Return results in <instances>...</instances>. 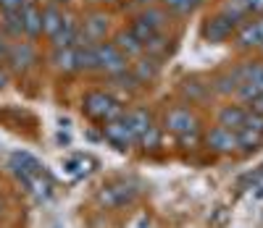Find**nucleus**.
<instances>
[{"label":"nucleus","instance_id":"f257e3e1","mask_svg":"<svg viewBox=\"0 0 263 228\" xmlns=\"http://www.w3.org/2000/svg\"><path fill=\"white\" fill-rule=\"evenodd\" d=\"M79 110L87 121H92L95 126H103L108 121H116L124 116L126 105L111 92V89H100V87H92L82 95V102H79Z\"/></svg>","mask_w":263,"mask_h":228},{"label":"nucleus","instance_id":"f03ea898","mask_svg":"<svg viewBox=\"0 0 263 228\" xmlns=\"http://www.w3.org/2000/svg\"><path fill=\"white\" fill-rule=\"evenodd\" d=\"M142 189L137 181H126V178H111L95 192V202L103 210H124L132 208L140 199Z\"/></svg>","mask_w":263,"mask_h":228},{"label":"nucleus","instance_id":"7ed1b4c3","mask_svg":"<svg viewBox=\"0 0 263 228\" xmlns=\"http://www.w3.org/2000/svg\"><path fill=\"white\" fill-rule=\"evenodd\" d=\"M171 21H174V16L161 3H153V6H145V8H137L135 13H129L126 27L145 42L147 37H153L156 32L171 29Z\"/></svg>","mask_w":263,"mask_h":228},{"label":"nucleus","instance_id":"20e7f679","mask_svg":"<svg viewBox=\"0 0 263 228\" xmlns=\"http://www.w3.org/2000/svg\"><path fill=\"white\" fill-rule=\"evenodd\" d=\"M158 123L171 136H182V134H190V131H203L200 113H197V108H192L187 102H177V105L166 108Z\"/></svg>","mask_w":263,"mask_h":228},{"label":"nucleus","instance_id":"39448f33","mask_svg":"<svg viewBox=\"0 0 263 228\" xmlns=\"http://www.w3.org/2000/svg\"><path fill=\"white\" fill-rule=\"evenodd\" d=\"M203 150L211 152L213 157H232V155H237L239 152L237 131L213 121L208 129H203Z\"/></svg>","mask_w":263,"mask_h":228},{"label":"nucleus","instance_id":"423d86ee","mask_svg":"<svg viewBox=\"0 0 263 228\" xmlns=\"http://www.w3.org/2000/svg\"><path fill=\"white\" fill-rule=\"evenodd\" d=\"M79 32L90 42H105L114 34V16L105 11V6H95L79 16Z\"/></svg>","mask_w":263,"mask_h":228},{"label":"nucleus","instance_id":"0eeeda50","mask_svg":"<svg viewBox=\"0 0 263 228\" xmlns=\"http://www.w3.org/2000/svg\"><path fill=\"white\" fill-rule=\"evenodd\" d=\"M126 68H129V60L119 53V48L111 39L95 42V74L108 79V76H116V74L126 71Z\"/></svg>","mask_w":263,"mask_h":228},{"label":"nucleus","instance_id":"6e6552de","mask_svg":"<svg viewBox=\"0 0 263 228\" xmlns=\"http://www.w3.org/2000/svg\"><path fill=\"white\" fill-rule=\"evenodd\" d=\"M232 45H234L239 53H245V55L258 53L260 45H263V16H250V18H245L242 24L234 29Z\"/></svg>","mask_w":263,"mask_h":228},{"label":"nucleus","instance_id":"1a4fd4ad","mask_svg":"<svg viewBox=\"0 0 263 228\" xmlns=\"http://www.w3.org/2000/svg\"><path fill=\"white\" fill-rule=\"evenodd\" d=\"M34 63H37V45L32 39H13L8 45L3 66L11 74H27Z\"/></svg>","mask_w":263,"mask_h":228},{"label":"nucleus","instance_id":"9d476101","mask_svg":"<svg viewBox=\"0 0 263 228\" xmlns=\"http://www.w3.org/2000/svg\"><path fill=\"white\" fill-rule=\"evenodd\" d=\"M98 129L103 134V142L108 147H114L116 152H132V150H137V136H135V131L129 129V123L124 121V116L116 118V121H108V123H103Z\"/></svg>","mask_w":263,"mask_h":228},{"label":"nucleus","instance_id":"9b49d317","mask_svg":"<svg viewBox=\"0 0 263 228\" xmlns=\"http://www.w3.org/2000/svg\"><path fill=\"white\" fill-rule=\"evenodd\" d=\"M177 92H179L182 102H187V105H192V108H205V105H211V102L216 100L213 92H211L208 79H205V76H197V74L184 76V79L179 81V87H177Z\"/></svg>","mask_w":263,"mask_h":228},{"label":"nucleus","instance_id":"f8f14e48","mask_svg":"<svg viewBox=\"0 0 263 228\" xmlns=\"http://www.w3.org/2000/svg\"><path fill=\"white\" fill-rule=\"evenodd\" d=\"M234 29H237L234 21H229L227 16H221L218 11H213L211 16H205V21L200 24V37H203V42H208V45H227V42H232Z\"/></svg>","mask_w":263,"mask_h":228},{"label":"nucleus","instance_id":"ddd939ff","mask_svg":"<svg viewBox=\"0 0 263 228\" xmlns=\"http://www.w3.org/2000/svg\"><path fill=\"white\" fill-rule=\"evenodd\" d=\"M8 168H11V173L18 178V184H24V189H27V184H29L34 176L45 173V165H42V160H40V157H34L32 152H27V150L11 152Z\"/></svg>","mask_w":263,"mask_h":228},{"label":"nucleus","instance_id":"4468645a","mask_svg":"<svg viewBox=\"0 0 263 228\" xmlns=\"http://www.w3.org/2000/svg\"><path fill=\"white\" fill-rule=\"evenodd\" d=\"M174 50H177V34H171V29L156 32L153 37L145 39V55L156 58V60H161V63H166V60L174 55Z\"/></svg>","mask_w":263,"mask_h":228},{"label":"nucleus","instance_id":"2eb2a0df","mask_svg":"<svg viewBox=\"0 0 263 228\" xmlns=\"http://www.w3.org/2000/svg\"><path fill=\"white\" fill-rule=\"evenodd\" d=\"M129 68H132V74L137 76V81L147 89V87H153L158 79H161V71H163V63L161 60H156V58H150V55H140V58H135L129 63Z\"/></svg>","mask_w":263,"mask_h":228},{"label":"nucleus","instance_id":"dca6fc26","mask_svg":"<svg viewBox=\"0 0 263 228\" xmlns=\"http://www.w3.org/2000/svg\"><path fill=\"white\" fill-rule=\"evenodd\" d=\"M111 42L116 45V48H119V53H121V55H124L129 63L135 60V58H140V55L145 53V42H142V39H140L135 32H132L126 24L111 34Z\"/></svg>","mask_w":263,"mask_h":228},{"label":"nucleus","instance_id":"f3484780","mask_svg":"<svg viewBox=\"0 0 263 228\" xmlns=\"http://www.w3.org/2000/svg\"><path fill=\"white\" fill-rule=\"evenodd\" d=\"M245 118H248V108L242 105V102H232V100H227L224 105H218L216 108V123H221V126H227V129H234V131H239L245 126Z\"/></svg>","mask_w":263,"mask_h":228},{"label":"nucleus","instance_id":"a211bd4d","mask_svg":"<svg viewBox=\"0 0 263 228\" xmlns=\"http://www.w3.org/2000/svg\"><path fill=\"white\" fill-rule=\"evenodd\" d=\"M208 84H211L213 97H218V100H232L234 92H237V87H239V81H237V76H234L232 68H224V71L211 74V76H208Z\"/></svg>","mask_w":263,"mask_h":228},{"label":"nucleus","instance_id":"6ab92c4d","mask_svg":"<svg viewBox=\"0 0 263 228\" xmlns=\"http://www.w3.org/2000/svg\"><path fill=\"white\" fill-rule=\"evenodd\" d=\"M124 121L129 123V129L135 131V136L140 139V136L156 123V116H153V110L147 105H132V108L124 110Z\"/></svg>","mask_w":263,"mask_h":228},{"label":"nucleus","instance_id":"aec40b11","mask_svg":"<svg viewBox=\"0 0 263 228\" xmlns=\"http://www.w3.org/2000/svg\"><path fill=\"white\" fill-rule=\"evenodd\" d=\"M21 24H24V37L37 42L42 37V6L37 3H27L21 8Z\"/></svg>","mask_w":263,"mask_h":228},{"label":"nucleus","instance_id":"412c9836","mask_svg":"<svg viewBox=\"0 0 263 228\" xmlns=\"http://www.w3.org/2000/svg\"><path fill=\"white\" fill-rule=\"evenodd\" d=\"M66 13H69V11H66L63 6H55V3H45V6H42V37L53 39L58 34V29L63 27Z\"/></svg>","mask_w":263,"mask_h":228},{"label":"nucleus","instance_id":"4be33fe9","mask_svg":"<svg viewBox=\"0 0 263 228\" xmlns=\"http://www.w3.org/2000/svg\"><path fill=\"white\" fill-rule=\"evenodd\" d=\"M77 37H79V18L74 13H66V21H63V27L58 29V34L50 42V48L61 50V48H74L77 45Z\"/></svg>","mask_w":263,"mask_h":228},{"label":"nucleus","instance_id":"5701e85b","mask_svg":"<svg viewBox=\"0 0 263 228\" xmlns=\"http://www.w3.org/2000/svg\"><path fill=\"white\" fill-rule=\"evenodd\" d=\"M163 136H166V131L161 129V123L156 121V123H153L142 136H140V139H137V150L142 152V155H156V152H161L163 150Z\"/></svg>","mask_w":263,"mask_h":228},{"label":"nucleus","instance_id":"b1692460","mask_svg":"<svg viewBox=\"0 0 263 228\" xmlns=\"http://www.w3.org/2000/svg\"><path fill=\"white\" fill-rule=\"evenodd\" d=\"M237 144H239V152H237L239 157H250V155H255V152L263 150V136L258 131L242 126V129L237 131Z\"/></svg>","mask_w":263,"mask_h":228},{"label":"nucleus","instance_id":"393cba45","mask_svg":"<svg viewBox=\"0 0 263 228\" xmlns=\"http://www.w3.org/2000/svg\"><path fill=\"white\" fill-rule=\"evenodd\" d=\"M105 81H108V87H111V89H116V92H126V97H132V95H137V92H142V89H145L137 81V76L132 74V68H126V71H121L116 76H108Z\"/></svg>","mask_w":263,"mask_h":228},{"label":"nucleus","instance_id":"a878e982","mask_svg":"<svg viewBox=\"0 0 263 228\" xmlns=\"http://www.w3.org/2000/svg\"><path fill=\"white\" fill-rule=\"evenodd\" d=\"M50 63L58 74H77V50L74 48H50Z\"/></svg>","mask_w":263,"mask_h":228},{"label":"nucleus","instance_id":"bb28decb","mask_svg":"<svg viewBox=\"0 0 263 228\" xmlns=\"http://www.w3.org/2000/svg\"><path fill=\"white\" fill-rule=\"evenodd\" d=\"M0 32L11 42L24 37V24H21V11H0Z\"/></svg>","mask_w":263,"mask_h":228},{"label":"nucleus","instance_id":"cd10ccee","mask_svg":"<svg viewBox=\"0 0 263 228\" xmlns=\"http://www.w3.org/2000/svg\"><path fill=\"white\" fill-rule=\"evenodd\" d=\"M216 11L221 13V16H227L229 21H234L237 27L242 24L245 18H250V16H248V11H245V6H242V0H221Z\"/></svg>","mask_w":263,"mask_h":228},{"label":"nucleus","instance_id":"c85d7f7f","mask_svg":"<svg viewBox=\"0 0 263 228\" xmlns=\"http://www.w3.org/2000/svg\"><path fill=\"white\" fill-rule=\"evenodd\" d=\"M87 165H95V160H90V157H84V155H74V157H66V160H63V171L71 173L74 178H82V176H87L92 171Z\"/></svg>","mask_w":263,"mask_h":228},{"label":"nucleus","instance_id":"c756f323","mask_svg":"<svg viewBox=\"0 0 263 228\" xmlns=\"http://www.w3.org/2000/svg\"><path fill=\"white\" fill-rule=\"evenodd\" d=\"M174 142L182 152H197L203 150V131H190V134H182V136H174Z\"/></svg>","mask_w":263,"mask_h":228},{"label":"nucleus","instance_id":"7c9ffc66","mask_svg":"<svg viewBox=\"0 0 263 228\" xmlns=\"http://www.w3.org/2000/svg\"><path fill=\"white\" fill-rule=\"evenodd\" d=\"M158 3L174 16V18H187L195 8L190 6V0H158Z\"/></svg>","mask_w":263,"mask_h":228},{"label":"nucleus","instance_id":"2f4dec72","mask_svg":"<svg viewBox=\"0 0 263 228\" xmlns=\"http://www.w3.org/2000/svg\"><path fill=\"white\" fill-rule=\"evenodd\" d=\"M260 181H263V163L255 168V171H245L242 176H239L237 178V189H255L258 184H260Z\"/></svg>","mask_w":263,"mask_h":228},{"label":"nucleus","instance_id":"473e14b6","mask_svg":"<svg viewBox=\"0 0 263 228\" xmlns=\"http://www.w3.org/2000/svg\"><path fill=\"white\" fill-rule=\"evenodd\" d=\"M245 126H248V129H253V131H258V134L263 136V116H258V113H250V110H248Z\"/></svg>","mask_w":263,"mask_h":228},{"label":"nucleus","instance_id":"72a5a7b5","mask_svg":"<svg viewBox=\"0 0 263 228\" xmlns=\"http://www.w3.org/2000/svg\"><path fill=\"white\" fill-rule=\"evenodd\" d=\"M27 3H34V0H0V11H21Z\"/></svg>","mask_w":263,"mask_h":228},{"label":"nucleus","instance_id":"f704fd0d","mask_svg":"<svg viewBox=\"0 0 263 228\" xmlns=\"http://www.w3.org/2000/svg\"><path fill=\"white\" fill-rule=\"evenodd\" d=\"M248 16H263V0H242Z\"/></svg>","mask_w":263,"mask_h":228},{"label":"nucleus","instance_id":"c9c22d12","mask_svg":"<svg viewBox=\"0 0 263 228\" xmlns=\"http://www.w3.org/2000/svg\"><path fill=\"white\" fill-rule=\"evenodd\" d=\"M248 110H250V113H258V116H263V92H258V97L248 105Z\"/></svg>","mask_w":263,"mask_h":228},{"label":"nucleus","instance_id":"e433bc0d","mask_svg":"<svg viewBox=\"0 0 263 228\" xmlns=\"http://www.w3.org/2000/svg\"><path fill=\"white\" fill-rule=\"evenodd\" d=\"M8 81H11V71H8L3 63H0V92H3V89L8 87Z\"/></svg>","mask_w":263,"mask_h":228},{"label":"nucleus","instance_id":"4c0bfd02","mask_svg":"<svg viewBox=\"0 0 263 228\" xmlns=\"http://www.w3.org/2000/svg\"><path fill=\"white\" fill-rule=\"evenodd\" d=\"M8 45H11V39L0 32V63H3V58H6V53H8Z\"/></svg>","mask_w":263,"mask_h":228},{"label":"nucleus","instance_id":"58836bf2","mask_svg":"<svg viewBox=\"0 0 263 228\" xmlns=\"http://www.w3.org/2000/svg\"><path fill=\"white\" fill-rule=\"evenodd\" d=\"M8 215V199L0 197V223H3V218Z\"/></svg>","mask_w":263,"mask_h":228},{"label":"nucleus","instance_id":"ea45409f","mask_svg":"<svg viewBox=\"0 0 263 228\" xmlns=\"http://www.w3.org/2000/svg\"><path fill=\"white\" fill-rule=\"evenodd\" d=\"M253 197H255V199H263V181H260V184L253 189Z\"/></svg>","mask_w":263,"mask_h":228},{"label":"nucleus","instance_id":"a19ab883","mask_svg":"<svg viewBox=\"0 0 263 228\" xmlns=\"http://www.w3.org/2000/svg\"><path fill=\"white\" fill-rule=\"evenodd\" d=\"M95 6H111V3H119V0H92Z\"/></svg>","mask_w":263,"mask_h":228},{"label":"nucleus","instance_id":"79ce46f5","mask_svg":"<svg viewBox=\"0 0 263 228\" xmlns=\"http://www.w3.org/2000/svg\"><path fill=\"white\" fill-rule=\"evenodd\" d=\"M205 3H208V0H190L192 8H200V6H205Z\"/></svg>","mask_w":263,"mask_h":228},{"label":"nucleus","instance_id":"37998d69","mask_svg":"<svg viewBox=\"0 0 263 228\" xmlns=\"http://www.w3.org/2000/svg\"><path fill=\"white\" fill-rule=\"evenodd\" d=\"M48 3H55V6H63V8H66V6L71 3V0H48Z\"/></svg>","mask_w":263,"mask_h":228},{"label":"nucleus","instance_id":"c03bdc74","mask_svg":"<svg viewBox=\"0 0 263 228\" xmlns=\"http://www.w3.org/2000/svg\"><path fill=\"white\" fill-rule=\"evenodd\" d=\"M258 55H260V58H263V45H260V50H258Z\"/></svg>","mask_w":263,"mask_h":228}]
</instances>
